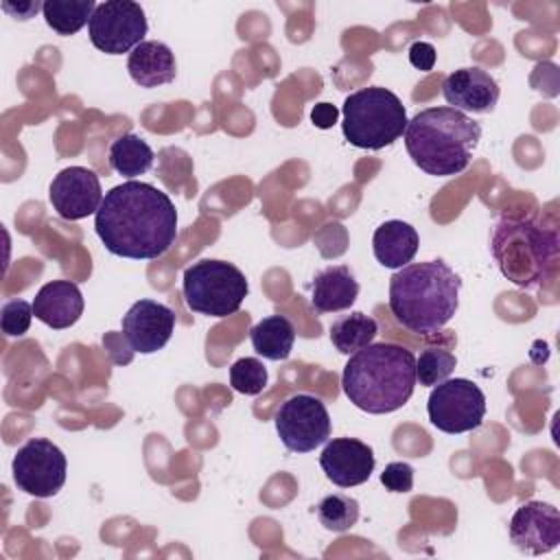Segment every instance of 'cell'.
Here are the masks:
<instances>
[{"label":"cell","mask_w":560,"mask_h":560,"mask_svg":"<svg viewBox=\"0 0 560 560\" xmlns=\"http://www.w3.org/2000/svg\"><path fill=\"white\" fill-rule=\"evenodd\" d=\"M94 230L109 254L153 260L177 238V210L166 192L129 179L105 192L94 214Z\"/></svg>","instance_id":"6da1fadb"},{"label":"cell","mask_w":560,"mask_h":560,"mask_svg":"<svg viewBox=\"0 0 560 560\" xmlns=\"http://www.w3.org/2000/svg\"><path fill=\"white\" fill-rule=\"evenodd\" d=\"M182 291L192 313L228 317L241 308L249 287L245 273L232 262L203 258L186 267Z\"/></svg>","instance_id":"52a82bcc"},{"label":"cell","mask_w":560,"mask_h":560,"mask_svg":"<svg viewBox=\"0 0 560 560\" xmlns=\"http://www.w3.org/2000/svg\"><path fill=\"white\" fill-rule=\"evenodd\" d=\"M83 306L81 289L70 280L46 282L33 300L35 317L55 330L74 326L83 315Z\"/></svg>","instance_id":"e0dca14e"},{"label":"cell","mask_w":560,"mask_h":560,"mask_svg":"<svg viewBox=\"0 0 560 560\" xmlns=\"http://www.w3.org/2000/svg\"><path fill=\"white\" fill-rule=\"evenodd\" d=\"M359 282L350 267L332 265L322 269L311 282V306L315 313H337L354 304Z\"/></svg>","instance_id":"ac0fdd59"},{"label":"cell","mask_w":560,"mask_h":560,"mask_svg":"<svg viewBox=\"0 0 560 560\" xmlns=\"http://www.w3.org/2000/svg\"><path fill=\"white\" fill-rule=\"evenodd\" d=\"M341 387L346 398L368 413L400 409L416 387V357L398 343H370L343 365Z\"/></svg>","instance_id":"3957f363"},{"label":"cell","mask_w":560,"mask_h":560,"mask_svg":"<svg viewBox=\"0 0 560 560\" xmlns=\"http://www.w3.org/2000/svg\"><path fill=\"white\" fill-rule=\"evenodd\" d=\"M381 483L389 492H409L413 488V468L407 462H392L381 472Z\"/></svg>","instance_id":"f1b7e54d"},{"label":"cell","mask_w":560,"mask_h":560,"mask_svg":"<svg viewBox=\"0 0 560 560\" xmlns=\"http://www.w3.org/2000/svg\"><path fill=\"white\" fill-rule=\"evenodd\" d=\"M510 540L529 556H542L560 542V512L545 501L523 503L510 518Z\"/></svg>","instance_id":"4fadbf2b"},{"label":"cell","mask_w":560,"mask_h":560,"mask_svg":"<svg viewBox=\"0 0 560 560\" xmlns=\"http://www.w3.org/2000/svg\"><path fill=\"white\" fill-rule=\"evenodd\" d=\"M459 276L444 260L411 262L389 278V311L416 335L440 332L459 304Z\"/></svg>","instance_id":"7a4b0ae2"},{"label":"cell","mask_w":560,"mask_h":560,"mask_svg":"<svg viewBox=\"0 0 560 560\" xmlns=\"http://www.w3.org/2000/svg\"><path fill=\"white\" fill-rule=\"evenodd\" d=\"M96 9L94 0H48L42 7L46 24L59 35H74L85 24Z\"/></svg>","instance_id":"cb8c5ba5"},{"label":"cell","mask_w":560,"mask_h":560,"mask_svg":"<svg viewBox=\"0 0 560 560\" xmlns=\"http://www.w3.org/2000/svg\"><path fill=\"white\" fill-rule=\"evenodd\" d=\"M427 411L440 431L468 433L483 422L486 396L468 378H446L431 389Z\"/></svg>","instance_id":"ba28073f"},{"label":"cell","mask_w":560,"mask_h":560,"mask_svg":"<svg viewBox=\"0 0 560 560\" xmlns=\"http://www.w3.org/2000/svg\"><path fill=\"white\" fill-rule=\"evenodd\" d=\"M409 61L413 68L427 72L435 66V48L429 42H413L409 48Z\"/></svg>","instance_id":"f546056e"},{"label":"cell","mask_w":560,"mask_h":560,"mask_svg":"<svg viewBox=\"0 0 560 560\" xmlns=\"http://www.w3.org/2000/svg\"><path fill=\"white\" fill-rule=\"evenodd\" d=\"M127 70L140 88H158L171 83L177 74L173 50L162 42L138 44L127 59Z\"/></svg>","instance_id":"d6986e66"},{"label":"cell","mask_w":560,"mask_h":560,"mask_svg":"<svg viewBox=\"0 0 560 560\" xmlns=\"http://www.w3.org/2000/svg\"><path fill=\"white\" fill-rule=\"evenodd\" d=\"M249 339L260 357L269 361H284L293 350L295 328L289 317L269 315L249 330Z\"/></svg>","instance_id":"44dd1931"},{"label":"cell","mask_w":560,"mask_h":560,"mask_svg":"<svg viewBox=\"0 0 560 560\" xmlns=\"http://www.w3.org/2000/svg\"><path fill=\"white\" fill-rule=\"evenodd\" d=\"M319 466L324 475L339 488L365 483L374 472V451L354 438H335L326 442Z\"/></svg>","instance_id":"9a60e30c"},{"label":"cell","mask_w":560,"mask_h":560,"mask_svg":"<svg viewBox=\"0 0 560 560\" xmlns=\"http://www.w3.org/2000/svg\"><path fill=\"white\" fill-rule=\"evenodd\" d=\"M418 232L405 221L392 219L376 228L372 236L374 258L387 269H400L411 262L418 252Z\"/></svg>","instance_id":"ffe728a7"},{"label":"cell","mask_w":560,"mask_h":560,"mask_svg":"<svg viewBox=\"0 0 560 560\" xmlns=\"http://www.w3.org/2000/svg\"><path fill=\"white\" fill-rule=\"evenodd\" d=\"M230 385L238 394L256 396L267 387V368L254 357H243L230 368Z\"/></svg>","instance_id":"4316f807"},{"label":"cell","mask_w":560,"mask_h":560,"mask_svg":"<svg viewBox=\"0 0 560 560\" xmlns=\"http://www.w3.org/2000/svg\"><path fill=\"white\" fill-rule=\"evenodd\" d=\"M339 118V109L332 103H317L311 109V120L317 129H330Z\"/></svg>","instance_id":"4dcf8cb0"},{"label":"cell","mask_w":560,"mask_h":560,"mask_svg":"<svg viewBox=\"0 0 560 560\" xmlns=\"http://www.w3.org/2000/svg\"><path fill=\"white\" fill-rule=\"evenodd\" d=\"M175 328V313L155 300H138L122 315V337L133 352L153 354L162 350Z\"/></svg>","instance_id":"5bb4252c"},{"label":"cell","mask_w":560,"mask_h":560,"mask_svg":"<svg viewBox=\"0 0 560 560\" xmlns=\"http://www.w3.org/2000/svg\"><path fill=\"white\" fill-rule=\"evenodd\" d=\"M33 304L26 300H9L0 311V326L2 332L9 337H22L31 328L33 319Z\"/></svg>","instance_id":"83f0119b"},{"label":"cell","mask_w":560,"mask_h":560,"mask_svg":"<svg viewBox=\"0 0 560 560\" xmlns=\"http://www.w3.org/2000/svg\"><path fill=\"white\" fill-rule=\"evenodd\" d=\"M455 363L457 359L451 350L440 346H429L416 359V381H420V385L435 387L438 383L451 376V372L455 370Z\"/></svg>","instance_id":"484cf974"},{"label":"cell","mask_w":560,"mask_h":560,"mask_svg":"<svg viewBox=\"0 0 560 560\" xmlns=\"http://www.w3.org/2000/svg\"><path fill=\"white\" fill-rule=\"evenodd\" d=\"M66 455L63 451L46 438H31L18 448L11 472L18 490L48 499L55 497L66 483Z\"/></svg>","instance_id":"30bf717a"},{"label":"cell","mask_w":560,"mask_h":560,"mask_svg":"<svg viewBox=\"0 0 560 560\" xmlns=\"http://www.w3.org/2000/svg\"><path fill=\"white\" fill-rule=\"evenodd\" d=\"M317 518L330 532H346L359 521V501L346 494H328L317 505Z\"/></svg>","instance_id":"d4e9b609"},{"label":"cell","mask_w":560,"mask_h":560,"mask_svg":"<svg viewBox=\"0 0 560 560\" xmlns=\"http://www.w3.org/2000/svg\"><path fill=\"white\" fill-rule=\"evenodd\" d=\"M88 35L94 48L107 55H122L144 42L147 18L138 2L107 0L96 4Z\"/></svg>","instance_id":"8fae6325"},{"label":"cell","mask_w":560,"mask_h":560,"mask_svg":"<svg viewBox=\"0 0 560 560\" xmlns=\"http://www.w3.org/2000/svg\"><path fill=\"white\" fill-rule=\"evenodd\" d=\"M44 7V2H18V9H11V7H4L2 4V9L7 11V13H11L15 20H28V18H33V13H37L39 9Z\"/></svg>","instance_id":"1f68e13d"},{"label":"cell","mask_w":560,"mask_h":560,"mask_svg":"<svg viewBox=\"0 0 560 560\" xmlns=\"http://www.w3.org/2000/svg\"><path fill=\"white\" fill-rule=\"evenodd\" d=\"M153 149L138 133H122L109 144V166L122 177L144 175L153 166Z\"/></svg>","instance_id":"7402d4cb"},{"label":"cell","mask_w":560,"mask_h":560,"mask_svg":"<svg viewBox=\"0 0 560 560\" xmlns=\"http://www.w3.org/2000/svg\"><path fill=\"white\" fill-rule=\"evenodd\" d=\"M276 431L291 453H308L328 442L330 416L326 405L311 394H295L276 409Z\"/></svg>","instance_id":"9c48e42d"},{"label":"cell","mask_w":560,"mask_h":560,"mask_svg":"<svg viewBox=\"0 0 560 560\" xmlns=\"http://www.w3.org/2000/svg\"><path fill=\"white\" fill-rule=\"evenodd\" d=\"M481 127L453 107H427L405 127V149L427 175L448 177L462 173L477 149Z\"/></svg>","instance_id":"277c9868"},{"label":"cell","mask_w":560,"mask_h":560,"mask_svg":"<svg viewBox=\"0 0 560 560\" xmlns=\"http://www.w3.org/2000/svg\"><path fill=\"white\" fill-rule=\"evenodd\" d=\"M442 96L453 109L488 114L499 101V83L477 66L459 68L442 81Z\"/></svg>","instance_id":"2e32d148"},{"label":"cell","mask_w":560,"mask_h":560,"mask_svg":"<svg viewBox=\"0 0 560 560\" xmlns=\"http://www.w3.org/2000/svg\"><path fill=\"white\" fill-rule=\"evenodd\" d=\"M376 332H378L376 319L361 311L341 315L330 324V341L341 354H354L357 350L370 346Z\"/></svg>","instance_id":"603a6c76"},{"label":"cell","mask_w":560,"mask_h":560,"mask_svg":"<svg viewBox=\"0 0 560 560\" xmlns=\"http://www.w3.org/2000/svg\"><path fill=\"white\" fill-rule=\"evenodd\" d=\"M490 245L501 273L521 289L538 287L558 260L556 232L523 219H501Z\"/></svg>","instance_id":"5b68a950"},{"label":"cell","mask_w":560,"mask_h":560,"mask_svg":"<svg viewBox=\"0 0 560 560\" xmlns=\"http://www.w3.org/2000/svg\"><path fill=\"white\" fill-rule=\"evenodd\" d=\"M48 199L57 214L66 221H79L96 214L103 190L101 179L85 166H68L55 175L48 188Z\"/></svg>","instance_id":"7c38bea8"},{"label":"cell","mask_w":560,"mask_h":560,"mask_svg":"<svg viewBox=\"0 0 560 560\" xmlns=\"http://www.w3.org/2000/svg\"><path fill=\"white\" fill-rule=\"evenodd\" d=\"M343 138L359 149L378 151L396 142L407 127V109L402 101L378 85L363 88L343 101Z\"/></svg>","instance_id":"8992f818"}]
</instances>
